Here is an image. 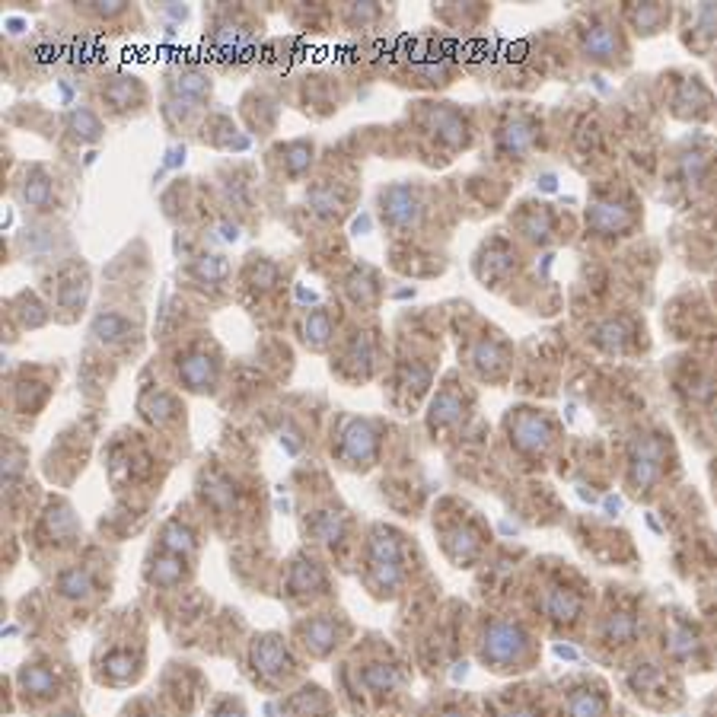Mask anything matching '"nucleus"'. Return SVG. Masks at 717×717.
Listing matches in <instances>:
<instances>
[{
    "label": "nucleus",
    "mask_w": 717,
    "mask_h": 717,
    "mask_svg": "<svg viewBox=\"0 0 717 717\" xmlns=\"http://www.w3.org/2000/svg\"><path fill=\"white\" fill-rule=\"evenodd\" d=\"M519 631H513V628H495L491 635H488V653L495 660H507V657H513V653L519 651Z\"/></svg>",
    "instance_id": "obj_1"
},
{
    "label": "nucleus",
    "mask_w": 717,
    "mask_h": 717,
    "mask_svg": "<svg viewBox=\"0 0 717 717\" xmlns=\"http://www.w3.org/2000/svg\"><path fill=\"white\" fill-rule=\"evenodd\" d=\"M256 663L265 673H280V669L287 667V651L274 638H265L262 647H256Z\"/></svg>",
    "instance_id": "obj_2"
},
{
    "label": "nucleus",
    "mask_w": 717,
    "mask_h": 717,
    "mask_svg": "<svg viewBox=\"0 0 717 717\" xmlns=\"http://www.w3.org/2000/svg\"><path fill=\"white\" fill-rule=\"evenodd\" d=\"M23 685L32 695H51V692H55V676L45 673V669H39V667H29L23 673Z\"/></svg>",
    "instance_id": "obj_3"
},
{
    "label": "nucleus",
    "mask_w": 717,
    "mask_h": 717,
    "mask_svg": "<svg viewBox=\"0 0 717 717\" xmlns=\"http://www.w3.org/2000/svg\"><path fill=\"white\" fill-rule=\"evenodd\" d=\"M602 705L596 698H590V695H577V698L571 701V717H600Z\"/></svg>",
    "instance_id": "obj_4"
},
{
    "label": "nucleus",
    "mask_w": 717,
    "mask_h": 717,
    "mask_svg": "<svg viewBox=\"0 0 717 717\" xmlns=\"http://www.w3.org/2000/svg\"><path fill=\"white\" fill-rule=\"evenodd\" d=\"M166 545H169V548H179V552H189V548H191V536L185 533V529H179V526H169V529H166Z\"/></svg>",
    "instance_id": "obj_5"
},
{
    "label": "nucleus",
    "mask_w": 717,
    "mask_h": 717,
    "mask_svg": "<svg viewBox=\"0 0 717 717\" xmlns=\"http://www.w3.org/2000/svg\"><path fill=\"white\" fill-rule=\"evenodd\" d=\"M306 638H313V647L316 651H325L332 641V628L329 625H313L309 631H306Z\"/></svg>",
    "instance_id": "obj_6"
},
{
    "label": "nucleus",
    "mask_w": 717,
    "mask_h": 717,
    "mask_svg": "<svg viewBox=\"0 0 717 717\" xmlns=\"http://www.w3.org/2000/svg\"><path fill=\"white\" fill-rule=\"evenodd\" d=\"M86 584H90V580H86V574H77V571H74V574H67L61 586H64V593L77 596V593H86Z\"/></svg>",
    "instance_id": "obj_7"
},
{
    "label": "nucleus",
    "mask_w": 717,
    "mask_h": 717,
    "mask_svg": "<svg viewBox=\"0 0 717 717\" xmlns=\"http://www.w3.org/2000/svg\"><path fill=\"white\" fill-rule=\"evenodd\" d=\"M507 717H533L529 711H517V714H507Z\"/></svg>",
    "instance_id": "obj_8"
},
{
    "label": "nucleus",
    "mask_w": 717,
    "mask_h": 717,
    "mask_svg": "<svg viewBox=\"0 0 717 717\" xmlns=\"http://www.w3.org/2000/svg\"><path fill=\"white\" fill-rule=\"evenodd\" d=\"M67 717H70V714H67Z\"/></svg>",
    "instance_id": "obj_9"
}]
</instances>
